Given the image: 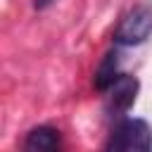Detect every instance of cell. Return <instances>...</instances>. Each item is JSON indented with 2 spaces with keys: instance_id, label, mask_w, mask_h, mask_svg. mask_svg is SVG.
<instances>
[{
  "instance_id": "obj_2",
  "label": "cell",
  "mask_w": 152,
  "mask_h": 152,
  "mask_svg": "<svg viewBox=\"0 0 152 152\" xmlns=\"http://www.w3.org/2000/svg\"><path fill=\"white\" fill-rule=\"evenodd\" d=\"M150 33H152V10L145 5H138L119 21L114 31V43L124 48L140 45L150 38Z\"/></svg>"
},
{
  "instance_id": "obj_5",
  "label": "cell",
  "mask_w": 152,
  "mask_h": 152,
  "mask_svg": "<svg viewBox=\"0 0 152 152\" xmlns=\"http://www.w3.org/2000/svg\"><path fill=\"white\" fill-rule=\"evenodd\" d=\"M116 78H119V52L112 50V52H107L102 57L100 66L95 69V88L104 93Z\"/></svg>"
},
{
  "instance_id": "obj_6",
  "label": "cell",
  "mask_w": 152,
  "mask_h": 152,
  "mask_svg": "<svg viewBox=\"0 0 152 152\" xmlns=\"http://www.w3.org/2000/svg\"><path fill=\"white\" fill-rule=\"evenodd\" d=\"M55 0H33V7L36 10H45V7H50Z\"/></svg>"
},
{
  "instance_id": "obj_1",
  "label": "cell",
  "mask_w": 152,
  "mask_h": 152,
  "mask_svg": "<svg viewBox=\"0 0 152 152\" xmlns=\"http://www.w3.org/2000/svg\"><path fill=\"white\" fill-rule=\"evenodd\" d=\"M152 147V128L142 119H124L114 131L107 142V150H150Z\"/></svg>"
},
{
  "instance_id": "obj_3",
  "label": "cell",
  "mask_w": 152,
  "mask_h": 152,
  "mask_svg": "<svg viewBox=\"0 0 152 152\" xmlns=\"http://www.w3.org/2000/svg\"><path fill=\"white\" fill-rule=\"evenodd\" d=\"M138 90H140V83H138L135 76L119 74V78L104 90V109H107V114H112V116L126 114L133 107V102L138 97Z\"/></svg>"
},
{
  "instance_id": "obj_4",
  "label": "cell",
  "mask_w": 152,
  "mask_h": 152,
  "mask_svg": "<svg viewBox=\"0 0 152 152\" xmlns=\"http://www.w3.org/2000/svg\"><path fill=\"white\" fill-rule=\"evenodd\" d=\"M24 147L31 152H52L59 147V131L52 126H36L26 133Z\"/></svg>"
}]
</instances>
